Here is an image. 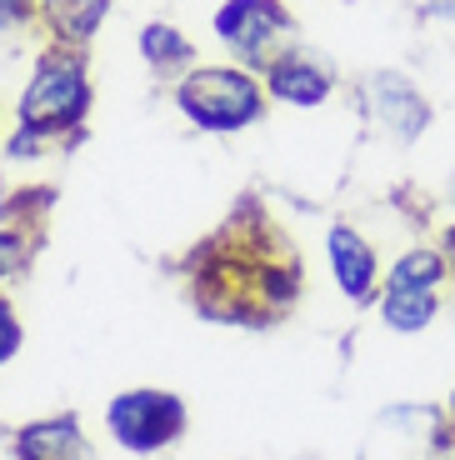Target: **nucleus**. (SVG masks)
I'll return each mask as SVG.
<instances>
[{"instance_id":"obj_1","label":"nucleus","mask_w":455,"mask_h":460,"mask_svg":"<svg viewBox=\"0 0 455 460\" xmlns=\"http://www.w3.org/2000/svg\"><path fill=\"white\" fill-rule=\"evenodd\" d=\"M85 105H91L85 66H80L76 56H66V50H46V56L35 60V75H31V85H25V95H21L11 155H15V161L40 155L50 136L80 126Z\"/></svg>"},{"instance_id":"obj_2","label":"nucleus","mask_w":455,"mask_h":460,"mask_svg":"<svg viewBox=\"0 0 455 460\" xmlns=\"http://www.w3.org/2000/svg\"><path fill=\"white\" fill-rule=\"evenodd\" d=\"M175 105L191 126L201 130H245L261 120L265 101H261V85L236 66H205V70H191L175 91Z\"/></svg>"},{"instance_id":"obj_3","label":"nucleus","mask_w":455,"mask_h":460,"mask_svg":"<svg viewBox=\"0 0 455 460\" xmlns=\"http://www.w3.org/2000/svg\"><path fill=\"white\" fill-rule=\"evenodd\" d=\"M355 105H361L365 120H370L386 140H396V146H415L435 120L425 91L410 81V75H400V70H370V75L355 85Z\"/></svg>"},{"instance_id":"obj_4","label":"nucleus","mask_w":455,"mask_h":460,"mask_svg":"<svg viewBox=\"0 0 455 460\" xmlns=\"http://www.w3.org/2000/svg\"><path fill=\"white\" fill-rule=\"evenodd\" d=\"M105 426L130 456H150L185 430V405L171 391H126L111 401Z\"/></svg>"},{"instance_id":"obj_5","label":"nucleus","mask_w":455,"mask_h":460,"mask_svg":"<svg viewBox=\"0 0 455 460\" xmlns=\"http://www.w3.org/2000/svg\"><path fill=\"white\" fill-rule=\"evenodd\" d=\"M285 31H290V15L281 0H226L216 11V35L240 60H265L271 40Z\"/></svg>"},{"instance_id":"obj_6","label":"nucleus","mask_w":455,"mask_h":460,"mask_svg":"<svg viewBox=\"0 0 455 460\" xmlns=\"http://www.w3.org/2000/svg\"><path fill=\"white\" fill-rule=\"evenodd\" d=\"M326 255H330V270H335V286H341V296L355 300V305H365V300L376 296V286L386 280V276H380L376 251H370V241H365L355 226H330Z\"/></svg>"},{"instance_id":"obj_7","label":"nucleus","mask_w":455,"mask_h":460,"mask_svg":"<svg viewBox=\"0 0 455 460\" xmlns=\"http://www.w3.org/2000/svg\"><path fill=\"white\" fill-rule=\"evenodd\" d=\"M271 95L285 105H300V111H310V105H326L330 91H335V75L326 70V60H316L306 46H290L281 50V56L271 60Z\"/></svg>"},{"instance_id":"obj_8","label":"nucleus","mask_w":455,"mask_h":460,"mask_svg":"<svg viewBox=\"0 0 455 460\" xmlns=\"http://www.w3.org/2000/svg\"><path fill=\"white\" fill-rule=\"evenodd\" d=\"M451 261L441 255V245H410V251L396 255V265L386 270V280H380V290H435V296H445V286H451Z\"/></svg>"},{"instance_id":"obj_9","label":"nucleus","mask_w":455,"mask_h":460,"mask_svg":"<svg viewBox=\"0 0 455 460\" xmlns=\"http://www.w3.org/2000/svg\"><path fill=\"white\" fill-rule=\"evenodd\" d=\"M445 296L435 290H380V321L390 325L396 335H421L441 321Z\"/></svg>"},{"instance_id":"obj_10","label":"nucleus","mask_w":455,"mask_h":460,"mask_svg":"<svg viewBox=\"0 0 455 460\" xmlns=\"http://www.w3.org/2000/svg\"><path fill=\"white\" fill-rule=\"evenodd\" d=\"M80 426L70 415H50V420H35V426L21 430V446L15 456L21 460H80Z\"/></svg>"},{"instance_id":"obj_11","label":"nucleus","mask_w":455,"mask_h":460,"mask_svg":"<svg viewBox=\"0 0 455 460\" xmlns=\"http://www.w3.org/2000/svg\"><path fill=\"white\" fill-rule=\"evenodd\" d=\"M105 11H111V0H46V21L56 25V35L66 46L91 40L95 25L105 21Z\"/></svg>"},{"instance_id":"obj_12","label":"nucleus","mask_w":455,"mask_h":460,"mask_svg":"<svg viewBox=\"0 0 455 460\" xmlns=\"http://www.w3.org/2000/svg\"><path fill=\"white\" fill-rule=\"evenodd\" d=\"M140 56L150 60V70L171 75V70H181L195 60V46L175 31V25H146V31H140Z\"/></svg>"},{"instance_id":"obj_13","label":"nucleus","mask_w":455,"mask_h":460,"mask_svg":"<svg viewBox=\"0 0 455 460\" xmlns=\"http://www.w3.org/2000/svg\"><path fill=\"white\" fill-rule=\"evenodd\" d=\"M15 350H21V325H15V311L0 300V366H5Z\"/></svg>"},{"instance_id":"obj_14","label":"nucleus","mask_w":455,"mask_h":460,"mask_svg":"<svg viewBox=\"0 0 455 460\" xmlns=\"http://www.w3.org/2000/svg\"><path fill=\"white\" fill-rule=\"evenodd\" d=\"M421 460H455V420H441Z\"/></svg>"},{"instance_id":"obj_15","label":"nucleus","mask_w":455,"mask_h":460,"mask_svg":"<svg viewBox=\"0 0 455 460\" xmlns=\"http://www.w3.org/2000/svg\"><path fill=\"white\" fill-rule=\"evenodd\" d=\"M25 261V245H21V235H11V230H0V280L11 276L15 265Z\"/></svg>"},{"instance_id":"obj_16","label":"nucleus","mask_w":455,"mask_h":460,"mask_svg":"<svg viewBox=\"0 0 455 460\" xmlns=\"http://www.w3.org/2000/svg\"><path fill=\"white\" fill-rule=\"evenodd\" d=\"M31 11H35V0H0V31H11V25H21Z\"/></svg>"},{"instance_id":"obj_17","label":"nucleus","mask_w":455,"mask_h":460,"mask_svg":"<svg viewBox=\"0 0 455 460\" xmlns=\"http://www.w3.org/2000/svg\"><path fill=\"white\" fill-rule=\"evenodd\" d=\"M441 255L451 261V270H455V226H445V230H441Z\"/></svg>"},{"instance_id":"obj_18","label":"nucleus","mask_w":455,"mask_h":460,"mask_svg":"<svg viewBox=\"0 0 455 460\" xmlns=\"http://www.w3.org/2000/svg\"><path fill=\"white\" fill-rule=\"evenodd\" d=\"M445 200H451V206H455V175H451V185H445Z\"/></svg>"},{"instance_id":"obj_19","label":"nucleus","mask_w":455,"mask_h":460,"mask_svg":"<svg viewBox=\"0 0 455 460\" xmlns=\"http://www.w3.org/2000/svg\"><path fill=\"white\" fill-rule=\"evenodd\" d=\"M445 420H455V391H451V405H445Z\"/></svg>"}]
</instances>
